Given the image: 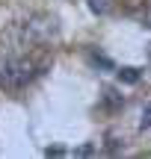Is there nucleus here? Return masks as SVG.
Masks as SVG:
<instances>
[{
  "instance_id": "obj_1",
  "label": "nucleus",
  "mask_w": 151,
  "mask_h": 159,
  "mask_svg": "<svg viewBox=\"0 0 151 159\" xmlns=\"http://www.w3.org/2000/svg\"><path fill=\"white\" fill-rule=\"evenodd\" d=\"M59 35V21L47 12H36L21 24V39L27 44H51Z\"/></svg>"
},
{
  "instance_id": "obj_2",
  "label": "nucleus",
  "mask_w": 151,
  "mask_h": 159,
  "mask_svg": "<svg viewBox=\"0 0 151 159\" xmlns=\"http://www.w3.org/2000/svg\"><path fill=\"white\" fill-rule=\"evenodd\" d=\"M39 74L36 71V62L27 56H12L3 62V68H0V85L9 91H21L27 83H33V77Z\"/></svg>"
},
{
  "instance_id": "obj_3",
  "label": "nucleus",
  "mask_w": 151,
  "mask_h": 159,
  "mask_svg": "<svg viewBox=\"0 0 151 159\" xmlns=\"http://www.w3.org/2000/svg\"><path fill=\"white\" fill-rule=\"evenodd\" d=\"M104 106H110V109H122V106H124V97L119 94L116 89H110V85H107V89H104Z\"/></svg>"
},
{
  "instance_id": "obj_4",
  "label": "nucleus",
  "mask_w": 151,
  "mask_h": 159,
  "mask_svg": "<svg viewBox=\"0 0 151 159\" xmlns=\"http://www.w3.org/2000/svg\"><path fill=\"white\" fill-rule=\"evenodd\" d=\"M89 9L95 12V15H107V12L113 9V0H86Z\"/></svg>"
},
{
  "instance_id": "obj_5",
  "label": "nucleus",
  "mask_w": 151,
  "mask_h": 159,
  "mask_svg": "<svg viewBox=\"0 0 151 159\" xmlns=\"http://www.w3.org/2000/svg\"><path fill=\"white\" fill-rule=\"evenodd\" d=\"M119 80L128 83V85H134V83H139V71L136 68H119Z\"/></svg>"
},
{
  "instance_id": "obj_6",
  "label": "nucleus",
  "mask_w": 151,
  "mask_h": 159,
  "mask_svg": "<svg viewBox=\"0 0 151 159\" xmlns=\"http://www.w3.org/2000/svg\"><path fill=\"white\" fill-rule=\"evenodd\" d=\"M151 127V103H145V109H142V121H139V130H148Z\"/></svg>"
},
{
  "instance_id": "obj_7",
  "label": "nucleus",
  "mask_w": 151,
  "mask_h": 159,
  "mask_svg": "<svg viewBox=\"0 0 151 159\" xmlns=\"http://www.w3.org/2000/svg\"><path fill=\"white\" fill-rule=\"evenodd\" d=\"M95 153V144H83V148L74 150V156H92Z\"/></svg>"
},
{
  "instance_id": "obj_8",
  "label": "nucleus",
  "mask_w": 151,
  "mask_h": 159,
  "mask_svg": "<svg viewBox=\"0 0 151 159\" xmlns=\"http://www.w3.org/2000/svg\"><path fill=\"white\" fill-rule=\"evenodd\" d=\"M62 153H65L62 148H47V150H45V156H62Z\"/></svg>"
},
{
  "instance_id": "obj_9",
  "label": "nucleus",
  "mask_w": 151,
  "mask_h": 159,
  "mask_svg": "<svg viewBox=\"0 0 151 159\" xmlns=\"http://www.w3.org/2000/svg\"><path fill=\"white\" fill-rule=\"evenodd\" d=\"M142 24L151 30V3H148V9H145V15H142Z\"/></svg>"
}]
</instances>
